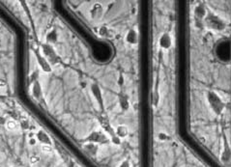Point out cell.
<instances>
[{
    "label": "cell",
    "mask_w": 231,
    "mask_h": 167,
    "mask_svg": "<svg viewBox=\"0 0 231 167\" xmlns=\"http://www.w3.org/2000/svg\"><path fill=\"white\" fill-rule=\"evenodd\" d=\"M208 101L210 103L212 109L217 114H219L223 109V103L217 94L210 92L208 93Z\"/></svg>",
    "instance_id": "obj_1"
},
{
    "label": "cell",
    "mask_w": 231,
    "mask_h": 167,
    "mask_svg": "<svg viewBox=\"0 0 231 167\" xmlns=\"http://www.w3.org/2000/svg\"><path fill=\"white\" fill-rule=\"evenodd\" d=\"M205 21H206V23L209 27L212 29H216V30H222V29H223L225 26V24L223 23L219 17L214 16V14L208 16Z\"/></svg>",
    "instance_id": "obj_2"
},
{
    "label": "cell",
    "mask_w": 231,
    "mask_h": 167,
    "mask_svg": "<svg viewBox=\"0 0 231 167\" xmlns=\"http://www.w3.org/2000/svg\"><path fill=\"white\" fill-rule=\"evenodd\" d=\"M29 143H30L31 145H34V144H35V140H34V139H31L30 141H29Z\"/></svg>",
    "instance_id": "obj_14"
},
{
    "label": "cell",
    "mask_w": 231,
    "mask_h": 167,
    "mask_svg": "<svg viewBox=\"0 0 231 167\" xmlns=\"http://www.w3.org/2000/svg\"><path fill=\"white\" fill-rule=\"evenodd\" d=\"M7 128H8L10 130H13V129H15L17 128V124L15 122H13V121H10V122L7 123Z\"/></svg>",
    "instance_id": "obj_10"
},
{
    "label": "cell",
    "mask_w": 231,
    "mask_h": 167,
    "mask_svg": "<svg viewBox=\"0 0 231 167\" xmlns=\"http://www.w3.org/2000/svg\"><path fill=\"white\" fill-rule=\"evenodd\" d=\"M102 7L99 4H96L93 7L92 11H91L92 19L95 20H99L102 17Z\"/></svg>",
    "instance_id": "obj_3"
},
{
    "label": "cell",
    "mask_w": 231,
    "mask_h": 167,
    "mask_svg": "<svg viewBox=\"0 0 231 167\" xmlns=\"http://www.w3.org/2000/svg\"><path fill=\"white\" fill-rule=\"evenodd\" d=\"M6 85V82L5 80H3V79H0V87H3Z\"/></svg>",
    "instance_id": "obj_13"
},
{
    "label": "cell",
    "mask_w": 231,
    "mask_h": 167,
    "mask_svg": "<svg viewBox=\"0 0 231 167\" xmlns=\"http://www.w3.org/2000/svg\"><path fill=\"white\" fill-rule=\"evenodd\" d=\"M160 46L163 48H168L171 46V39L170 36L168 34H163L162 37L160 38Z\"/></svg>",
    "instance_id": "obj_4"
},
{
    "label": "cell",
    "mask_w": 231,
    "mask_h": 167,
    "mask_svg": "<svg viewBox=\"0 0 231 167\" xmlns=\"http://www.w3.org/2000/svg\"><path fill=\"white\" fill-rule=\"evenodd\" d=\"M116 133L119 137H125L128 134V129L125 126H119L116 129Z\"/></svg>",
    "instance_id": "obj_7"
},
{
    "label": "cell",
    "mask_w": 231,
    "mask_h": 167,
    "mask_svg": "<svg viewBox=\"0 0 231 167\" xmlns=\"http://www.w3.org/2000/svg\"><path fill=\"white\" fill-rule=\"evenodd\" d=\"M51 150H52V149H51L50 145H49V144H45L42 146V151L45 152V153H49V152H51Z\"/></svg>",
    "instance_id": "obj_9"
},
{
    "label": "cell",
    "mask_w": 231,
    "mask_h": 167,
    "mask_svg": "<svg viewBox=\"0 0 231 167\" xmlns=\"http://www.w3.org/2000/svg\"><path fill=\"white\" fill-rule=\"evenodd\" d=\"M120 167H130V164H129V162H128V161H124L122 164H121Z\"/></svg>",
    "instance_id": "obj_12"
},
{
    "label": "cell",
    "mask_w": 231,
    "mask_h": 167,
    "mask_svg": "<svg viewBox=\"0 0 231 167\" xmlns=\"http://www.w3.org/2000/svg\"><path fill=\"white\" fill-rule=\"evenodd\" d=\"M127 41L130 43H133V45L137 43V33H135L134 30H130L129 31V33H128V35H127Z\"/></svg>",
    "instance_id": "obj_5"
},
{
    "label": "cell",
    "mask_w": 231,
    "mask_h": 167,
    "mask_svg": "<svg viewBox=\"0 0 231 167\" xmlns=\"http://www.w3.org/2000/svg\"><path fill=\"white\" fill-rule=\"evenodd\" d=\"M39 158L38 157H32L31 158H30V162L31 163H36V162H38L39 161Z\"/></svg>",
    "instance_id": "obj_11"
},
{
    "label": "cell",
    "mask_w": 231,
    "mask_h": 167,
    "mask_svg": "<svg viewBox=\"0 0 231 167\" xmlns=\"http://www.w3.org/2000/svg\"><path fill=\"white\" fill-rule=\"evenodd\" d=\"M195 16L198 17V19H203L206 14V12H205V9L203 6H197L195 8Z\"/></svg>",
    "instance_id": "obj_8"
},
{
    "label": "cell",
    "mask_w": 231,
    "mask_h": 167,
    "mask_svg": "<svg viewBox=\"0 0 231 167\" xmlns=\"http://www.w3.org/2000/svg\"><path fill=\"white\" fill-rule=\"evenodd\" d=\"M91 140L98 141V142H105V141H108V139L105 138V136L104 135V134H102L100 132H96V133L92 134Z\"/></svg>",
    "instance_id": "obj_6"
}]
</instances>
